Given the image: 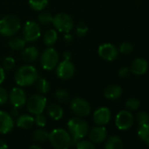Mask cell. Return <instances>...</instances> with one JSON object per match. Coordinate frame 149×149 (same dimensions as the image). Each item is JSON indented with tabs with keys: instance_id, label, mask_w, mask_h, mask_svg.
<instances>
[{
	"instance_id": "cell-40",
	"label": "cell",
	"mask_w": 149,
	"mask_h": 149,
	"mask_svg": "<svg viewBox=\"0 0 149 149\" xmlns=\"http://www.w3.org/2000/svg\"><path fill=\"white\" fill-rule=\"evenodd\" d=\"M6 79V70L0 66V85H1Z\"/></svg>"
},
{
	"instance_id": "cell-1",
	"label": "cell",
	"mask_w": 149,
	"mask_h": 149,
	"mask_svg": "<svg viewBox=\"0 0 149 149\" xmlns=\"http://www.w3.org/2000/svg\"><path fill=\"white\" fill-rule=\"evenodd\" d=\"M39 77L38 71L32 65H23L15 72L14 80L19 87L31 86L37 81Z\"/></svg>"
},
{
	"instance_id": "cell-2",
	"label": "cell",
	"mask_w": 149,
	"mask_h": 149,
	"mask_svg": "<svg viewBox=\"0 0 149 149\" xmlns=\"http://www.w3.org/2000/svg\"><path fill=\"white\" fill-rule=\"evenodd\" d=\"M68 132L74 139H82L89 132V125L86 120L81 117H74L70 118L67 124Z\"/></svg>"
},
{
	"instance_id": "cell-30",
	"label": "cell",
	"mask_w": 149,
	"mask_h": 149,
	"mask_svg": "<svg viewBox=\"0 0 149 149\" xmlns=\"http://www.w3.org/2000/svg\"><path fill=\"white\" fill-rule=\"evenodd\" d=\"M38 20L41 25L47 26L52 24L53 21V16L48 12H41L38 16Z\"/></svg>"
},
{
	"instance_id": "cell-22",
	"label": "cell",
	"mask_w": 149,
	"mask_h": 149,
	"mask_svg": "<svg viewBox=\"0 0 149 149\" xmlns=\"http://www.w3.org/2000/svg\"><path fill=\"white\" fill-rule=\"evenodd\" d=\"M58 40V33L55 29H48L43 34V41L46 46L52 47L54 46Z\"/></svg>"
},
{
	"instance_id": "cell-17",
	"label": "cell",
	"mask_w": 149,
	"mask_h": 149,
	"mask_svg": "<svg viewBox=\"0 0 149 149\" xmlns=\"http://www.w3.org/2000/svg\"><path fill=\"white\" fill-rule=\"evenodd\" d=\"M148 68V63L147 61L143 59V58H136L135 60L132 61L131 67H130V71L134 74L140 76V74H144Z\"/></svg>"
},
{
	"instance_id": "cell-14",
	"label": "cell",
	"mask_w": 149,
	"mask_h": 149,
	"mask_svg": "<svg viewBox=\"0 0 149 149\" xmlns=\"http://www.w3.org/2000/svg\"><path fill=\"white\" fill-rule=\"evenodd\" d=\"M111 113L107 107H99L93 113V120L97 125L104 126L111 120Z\"/></svg>"
},
{
	"instance_id": "cell-8",
	"label": "cell",
	"mask_w": 149,
	"mask_h": 149,
	"mask_svg": "<svg viewBox=\"0 0 149 149\" xmlns=\"http://www.w3.org/2000/svg\"><path fill=\"white\" fill-rule=\"evenodd\" d=\"M23 39L26 42L36 41L41 36V30L40 25L33 20L26 21L22 27Z\"/></svg>"
},
{
	"instance_id": "cell-41",
	"label": "cell",
	"mask_w": 149,
	"mask_h": 149,
	"mask_svg": "<svg viewBox=\"0 0 149 149\" xmlns=\"http://www.w3.org/2000/svg\"><path fill=\"white\" fill-rule=\"evenodd\" d=\"M63 40L67 42V43H69L73 40V36L69 33H64V36H63Z\"/></svg>"
},
{
	"instance_id": "cell-23",
	"label": "cell",
	"mask_w": 149,
	"mask_h": 149,
	"mask_svg": "<svg viewBox=\"0 0 149 149\" xmlns=\"http://www.w3.org/2000/svg\"><path fill=\"white\" fill-rule=\"evenodd\" d=\"M104 149H123V141L118 136H111L105 142Z\"/></svg>"
},
{
	"instance_id": "cell-44",
	"label": "cell",
	"mask_w": 149,
	"mask_h": 149,
	"mask_svg": "<svg viewBox=\"0 0 149 149\" xmlns=\"http://www.w3.org/2000/svg\"><path fill=\"white\" fill-rule=\"evenodd\" d=\"M11 115H12V117H18L19 116V110H18V108H14L13 107Z\"/></svg>"
},
{
	"instance_id": "cell-31",
	"label": "cell",
	"mask_w": 149,
	"mask_h": 149,
	"mask_svg": "<svg viewBox=\"0 0 149 149\" xmlns=\"http://www.w3.org/2000/svg\"><path fill=\"white\" fill-rule=\"evenodd\" d=\"M74 146L77 149H95V146L92 141L84 139H79Z\"/></svg>"
},
{
	"instance_id": "cell-45",
	"label": "cell",
	"mask_w": 149,
	"mask_h": 149,
	"mask_svg": "<svg viewBox=\"0 0 149 149\" xmlns=\"http://www.w3.org/2000/svg\"><path fill=\"white\" fill-rule=\"evenodd\" d=\"M29 149H43V148H41L40 146H37V145H32V146L29 147Z\"/></svg>"
},
{
	"instance_id": "cell-42",
	"label": "cell",
	"mask_w": 149,
	"mask_h": 149,
	"mask_svg": "<svg viewBox=\"0 0 149 149\" xmlns=\"http://www.w3.org/2000/svg\"><path fill=\"white\" fill-rule=\"evenodd\" d=\"M62 57H63V60H71L72 54L69 51H66L62 54Z\"/></svg>"
},
{
	"instance_id": "cell-4",
	"label": "cell",
	"mask_w": 149,
	"mask_h": 149,
	"mask_svg": "<svg viewBox=\"0 0 149 149\" xmlns=\"http://www.w3.org/2000/svg\"><path fill=\"white\" fill-rule=\"evenodd\" d=\"M48 139L54 149H69L71 146V136L68 131L62 128L54 129L48 134Z\"/></svg>"
},
{
	"instance_id": "cell-25",
	"label": "cell",
	"mask_w": 149,
	"mask_h": 149,
	"mask_svg": "<svg viewBox=\"0 0 149 149\" xmlns=\"http://www.w3.org/2000/svg\"><path fill=\"white\" fill-rule=\"evenodd\" d=\"M35 87L36 90L40 92V94H47L50 91V83L42 77H38L37 81L35 82Z\"/></svg>"
},
{
	"instance_id": "cell-43",
	"label": "cell",
	"mask_w": 149,
	"mask_h": 149,
	"mask_svg": "<svg viewBox=\"0 0 149 149\" xmlns=\"http://www.w3.org/2000/svg\"><path fill=\"white\" fill-rule=\"evenodd\" d=\"M0 149H8V145L1 139H0Z\"/></svg>"
},
{
	"instance_id": "cell-36",
	"label": "cell",
	"mask_w": 149,
	"mask_h": 149,
	"mask_svg": "<svg viewBox=\"0 0 149 149\" xmlns=\"http://www.w3.org/2000/svg\"><path fill=\"white\" fill-rule=\"evenodd\" d=\"M132 50H133V46L129 42L121 43V45L119 46V49H118V51L120 53L125 54H128L132 53Z\"/></svg>"
},
{
	"instance_id": "cell-13",
	"label": "cell",
	"mask_w": 149,
	"mask_h": 149,
	"mask_svg": "<svg viewBox=\"0 0 149 149\" xmlns=\"http://www.w3.org/2000/svg\"><path fill=\"white\" fill-rule=\"evenodd\" d=\"M98 55L104 61H112L118 55V48L111 43H104L99 46L97 50Z\"/></svg>"
},
{
	"instance_id": "cell-29",
	"label": "cell",
	"mask_w": 149,
	"mask_h": 149,
	"mask_svg": "<svg viewBox=\"0 0 149 149\" xmlns=\"http://www.w3.org/2000/svg\"><path fill=\"white\" fill-rule=\"evenodd\" d=\"M48 132L42 129V128H40V129H37L36 131L33 132V139L36 140V141H39V142H44L46 141L47 139H48Z\"/></svg>"
},
{
	"instance_id": "cell-18",
	"label": "cell",
	"mask_w": 149,
	"mask_h": 149,
	"mask_svg": "<svg viewBox=\"0 0 149 149\" xmlns=\"http://www.w3.org/2000/svg\"><path fill=\"white\" fill-rule=\"evenodd\" d=\"M21 56H22V59L26 62H33L39 58L40 53H39V50L37 47L31 46V47H25L22 50Z\"/></svg>"
},
{
	"instance_id": "cell-9",
	"label": "cell",
	"mask_w": 149,
	"mask_h": 149,
	"mask_svg": "<svg viewBox=\"0 0 149 149\" xmlns=\"http://www.w3.org/2000/svg\"><path fill=\"white\" fill-rule=\"evenodd\" d=\"M70 109L77 117H86L91 113V104L82 97H74L70 102Z\"/></svg>"
},
{
	"instance_id": "cell-33",
	"label": "cell",
	"mask_w": 149,
	"mask_h": 149,
	"mask_svg": "<svg viewBox=\"0 0 149 149\" xmlns=\"http://www.w3.org/2000/svg\"><path fill=\"white\" fill-rule=\"evenodd\" d=\"M88 32H89V27L84 22H80L76 27V34L80 38L84 37L88 33Z\"/></svg>"
},
{
	"instance_id": "cell-26",
	"label": "cell",
	"mask_w": 149,
	"mask_h": 149,
	"mask_svg": "<svg viewBox=\"0 0 149 149\" xmlns=\"http://www.w3.org/2000/svg\"><path fill=\"white\" fill-rule=\"evenodd\" d=\"M30 8L35 12L43 11L48 5V0H28Z\"/></svg>"
},
{
	"instance_id": "cell-5",
	"label": "cell",
	"mask_w": 149,
	"mask_h": 149,
	"mask_svg": "<svg viewBox=\"0 0 149 149\" xmlns=\"http://www.w3.org/2000/svg\"><path fill=\"white\" fill-rule=\"evenodd\" d=\"M59 60H60L59 54L54 47H51L46 48L42 52L40 57V65L42 68L47 71L54 69L59 63Z\"/></svg>"
},
{
	"instance_id": "cell-34",
	"label": "cell",
	"mask_w": 149,
	"mask_h": 149,
	"mask_svg": "<svg viewBox=\"0 0 149 149\" xmlns=\"http://www.w3.org/2000/svg\"><path fill=\"white\" fill-rule=\"evenodd\" d=\"M135 119L137 123L139 124V125H141L149 123V115L146 111H139L136 114Z\"/></svg>"
},
{
	"instance_id": "cell-15",
	"label": "cell",
	"mask_w": 149,
	"mask_h": 149,
	"mask_svg": "<svg viewBox=\"0 0 149 149\" xmlns=\"http://www.w3.org/2000/svg\"><path fill=\"white\" fill-rule=\"evenodd\" d=\"M14 126V120L11 114L5 111H0V133L6 134L10 132Z\"/></svg>"
},
{
	"instance_id": "cell-24",
	"label": "cell",
	"mask_w": 149,
	"mask_h": 149,
	"mask_svg": "<svg viewBox=\"0 0 149 149\" xmlns=\"http://www.w3.org/2000/svg\"><path fill=\"white\" fill-rule=\"evenodd\" d=\"M26 41L23 38L18 36H13L8 42L9 47L13 50H23L26 47Z\"/></svg>"
},
{
	"instance_id": "cell-19",
	"label": "cell",
	"mask_w": 149,
	"mask_h": 149,
	"mask_svg": "<svg viewBox=\"0 0 149 149\" xmlns=\"http://www.w3.org/2000/svg\"><path fill=\"white\" fill-rule=\"evenodd\" d=\"M122 95V88L117 84H111L107 86L104 91V96L109 100H116Z\"/></svg>"
},
{
	"instance_id": "cell-16",
	"label": "cell",
	"mask_w": 149,
	"mask_h": 149,
	"mask_svg": "<svg viewBox=\"0 0 149 149\" xmlns=\"http://www.w3.org/2000/svg\"><path fill=\"white\" fill-rule=\"evenodd\" d=\"M90 140L93 143H102L107 138V131L103 125H97L91 130H89Z\"/></svg>"
},
{
	"instance_id": "cell-35",
	"label": "cell",
	"mask_w": 149,
	"mask_h": 149,
	"mask_svg": "<svg viewBox=\"0 0 149 149\" xmlns=\"http://www.w3.org/2000/svg\"><path fill=\"white\" fill-rule=\"evenodd\" d=\"M139 105H140L139 100L135 97L129 98L125 102V107H126V109H128L130 111H136L137 109H139Z\"/></svg>"
},
{
	"instance_id": "cell-6",
	"label": "cell",
	"mask_w": 149,
	"mask_h": 149,
	"mask_svg": "<svg viewBox=\"0 0 149 149\" xmlns=\"http://www.w3.org/2000/svg\"><path fill=\"white\" fill-rule=\"evenodd\" d=\"M52 24L54 26V29L60 33H70L74 27V20L68 13H59L53 17Z\"/></svg>"
},
{
	"instance_id": "cell-39",
	"label": "cell",
	"mask_w": 149,
	"mask_h": 149,
	"mask_svg": "<svg viewBox=\"0 0 149 149\" xmlns=\"http://www.w3.org/2000/svg\"><path fill=\"white\" fill-rule=\"evenodd\" d=\"M130 68H127V67H122L118 69V77H122V78H125L126 77L129 76V74H130Z\"/></svg>"
},
{
	"instance_id": "cell-21",
	"label": "cell",
	"mask_w": 149,
	"mask_h": 149,
	"mask_svg": "<svg viewBox=\"0 0 149 149\" xmlns=\"http://www.w3.org/2000/svg\"><path fill=\"white\" fill-rule=\"evenodd\" d=\"M34 124V117L30 114H22L18 117L16 125L21 129H29Z\"/></svg>"
},
{
	"instance_id": "cell-10",
	"label": "cell",
	"mask_w": 149,
	"mask_h": 149,
	"mask_svg": "<svg viewBox=\"0 0 149 149\" xmlns=\"http://www.w3.org/2000/svg\"><path fill=\"white\" fill-rule=\"evenodd\" d=\"M76 72V67L71 60H63L55 68L56 76L61 80H68L73 77Z\"/></svg>"
},
{
	"instance_id": "cell-32",
	"label": "cell",
	"mask_w": 149,
	"mask_h": 149,
	"mask_svg": "<svg viewBox=\"0 0 149 149\" xmlns=\"http://www.w3.org/2000/svg\"><path fill=\"white\" fill-rule=\"evenodd\" d=\"M15 64H16V61H15V59L13 57H11V56H8V57H6L3 61V64H2V68L6 70V71H10V70H13L15 67Z\"/></svg>"
},
{
	"instance_id": "cell-3",
	"label": "cell",
	"mask_w": 149,
	"mask_h": 149,
	"mask_svg": "<svg viewBox=\"0 0 149 149\" xmlns=\"http://www.w3.org/2000/svg\"><path fill=\"white\" fill-rule=\"evenodd\" d=\"M21 29L20 19L15 15H6L0 19V34L4 37H13Z\"/></svg>"
},
{
	"instance_id": "cell-27",
	"label": "cell",
	"mask_w": 149,
	"mask_h": 149,
	"mask_svg": "<svg viewBox=\"0 0 149 149\" xmlns=\"http://www.w3.org/2000/svg\"><path fill=\"white\" fill-rule=\"evenodd\" d=\"M138 135L141 140L149 143V123L139 125L138 130Z\"/></svg>"
},
{
	"instance_id": "cell-7",
	"label": "cell",
	"mask_w": 149,
	"mask_h": 149,
	"mask_svg": "<svg viewBox=\"0 0 149 149\" xmlns=\"http://www.w3.org/2000/svg\"><path fill=\"white\" fill-rule=\"evenodd\" d=\"M47 98L42 94H34L26 100V104L27 111L32 115H37L43 113L47 107Z\"/></svg>"
},
{
	"instance_id": "cell-11",
	"label": "cell",
	"mask_w": 149,
	"mask_h": 149,
	"mask_svg": "<svg viewBox=\"0 0 149 149\" xmlns=\"http://www.w3.org/2000/svg\"><path fill=\"white\" fill-rule=\"evenodd\" d=\"M133 122H134L133 115L131 113V111L126 110L120 111L115 118L116 126L118 127V129L122 131L128 130L129 128H131L133 125Z\"/></svg>"
},
{
	"instance_id": "cell-37",
	"label": "cell",
	"mask_w": 149,
	"mask_h": 149,
	"mask_svg": "<svg viewBox=\"0 0 149 149\" xmlns=\"http://www.w3.org/2000/svg\"><path fill=\"white\" fill-rule=\"evenodd\" d=\"M46 123H47V118L42 113L35 115V117H34V124L37 126L44 127L46 125Z\"/></svg>"
},
{
	"instance_id": "cell-38",
	"label": "cell",
	"mask_w": 149,
	"mask_h": 149,
	"mask_svg": "<svg viewBox=\"0 0 149 149\" xmlns=\"http://www.w3.org/2000/svg\"><path fill=\"white\" fill-rule=\"evenodd\" d=\"M9 98V94L5 88L0 87V105H3L7 103Z\"/></svg>"
},
{
	"instance_id": "cell-28",
	"label": "cell",
	"mask_w": 149,
	"mask_h": 149,
	"mask_svg": "<svg viewBox=\"0 0 149 149\" xmlns=\"http://www.w3.org/2000/svg\"><path fill=\"white\" fill-rule=\"evenodd\" d=\"M55 98L61 104H67L70 100L68 92L64 89H58L55 91Z\"/></svg>"
},
{
	"instance_id": "cell-20",
	"label": "cell",
	"mask_w": 149,
	"mask_h": 149,
	"mask_svg": "<svg viewBox=\"0 0 149 149\" xmlns=\"http://www.w3.org/2000/svg\"><path fill=\"white\" fill-rule=\"evenodd\" d=\"M47 113L50 118L57 121V120H60L63 117L64 111L61 105H59L57 104H52L49 106H47Z\"/></svg>"
},
{
	"instance_id": "cell-12",
	"label": "cell",
	"mask_w": 149,
	"mask_h": 149,
	"mask_svg": "<svg viewBox=\"0 0 149 149\" xmlns=\"http://www.w3.org/2000/svg\"><path fill=\"white\" fill-rule=\"evenodd\" d=\"M8 100L14 108L19 109L26 104L27 97L26 92L22 90V88L15 87L10 91Z\"/></svg>"
}]
</instances>
